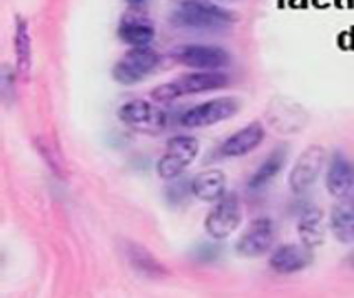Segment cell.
I'll return each mask as SVG.
<instances>
[{
    "label": "cell",
    "mask_w": 354,
    "mask_h": 298,
    "mask_svg": "<svg viewBox=\"0 0 354 298\" xmlns=\"http://www.w3.org/2000/svg\"><path fill=\"white\" fill-rule=\"evenodd\" d=\"M264 137L266 130L263 123L252 122L229 137L226 142L221 145V154H223V157H229V159L244 157L256 150L264 142Z\"/></svg>",
    "instance_id": "obj_12"
},
{
    "label": "cell",
    "mask_w": 354,
    "mask_h": 298,
    "mask_svg": "<svg viewBox=\"0 0 354 298\" xmlns=\"http://www.w3.org/2000/svg\"><path fill=\"white\" fill-rule=\"evenodd\" d=\"M234 12L224 9L209 0H183L172 12V22L177 27L194 30H214L231 26Z\"/></svg>",
    "instance_id": "obj_1"
},
{
    "label": "cell",
    "mask_w": 354,
    "mask_h": 298,
    "mask_svg": "<svg viewBox=\"0 0 354 298\" xmlns=\"http://www.w3.org/2000/svg\"><path fill=\"white\" fill-rule=\"evenodd\" d=\"M329 228L339 244L349 245L354 241V199L343 197L333 205L329 215Z\"/></svg>",
    "instance_id": "obj_13"
},
{
    "label": "cell",
    "mask_w": 354,
    "mask_h": 298,
    "mask_svg": "<svg viewBox=\"0 0 354 298\" xmlns=\"http://www.w3.org/2000/svg\"><path fill=\"white\" fill-rule=\"evenodd\" d=\"M126 247V257L129 264L138 270V272L149 277H159L162 275V273H166L162 265H160L159 261L152 257V253L147 252L144 247H140L138 244H132V241H129Z\"/></svg>",
    "instance_id": "obj_20"
},
{
    "label": "cell",
    "mask_w": 354,
    "mask_h": 298,
    "mask_svg": "<svg viewBox=\"0 0 354 298\" xmlns=\"http://www.w3.org/2000/svg\"><path fill=\"white\" fill-rule=\"evenodd\" d=\"M119 119L124 126L139 134L156 135L167 126V115L162 108L147 100H131L119 108Z\"/></svg>",
    "instance_id": "obj_5"
},
{
    "label": "cell",
    "mask_w": 354,
    "mask_h": 298,
    "mask_svg": "<svg viewBox=\"0 0 354 298\" xmlns=\"http://www.w3.org/2000/svg\"><path fill=\"white\" fill-rule=\"evenodd\" d=\"M126 2L131 7H142V6H146L149 0H126Z\"/></svg>",
    "instance_id": "obj_22"
},
{
    "label": "cell",
    "mask_w": 354,
    "mask_h": 298,
    "mask_svg": "<svg viewBox=\"0 0 354 298\" xmlns=\"http://www.w3.org/2000/svg\"><path fill=\"white\" fill-rule=\"evenodd\" d=\"M199 155V142L194 137H172L158 162V175L164 180H174L191 167Z\"/></svg>",
    "instance_id": "obj_3"
},
{
    "label": "cell",
    "mask_w": 354,
    "mask_h": 298,
    "mask_svg": "<svg viewBox=\"0 0 354 298\" xmlns=\"http://www.w3.org/2000/svg\"><path fill=\"white\" fill-rule=\"evenodd\" d=\"M286 159H288V150L284 147L274 148L271 154L266 157V160L259 165V168L252 173L248 182V187L251 190H261V188H264L271 180H274L279 175L281 170L284 168Z\"/></svg>",
    "instance_id": "obj_19"
},
{
    "label": "cell",
    "mask_w": 354,
    "mask_h": 298,
    "mask_svg": "<svg viewBox=\"0 0 354 298\" xmlns=\"http://www.w3.org/2000/svg\"><path fill=\"white\" fill-rule=\"evenodd\" d=\"M227 188V179L226 173L217 168H211V170L201 172L194 177L191 182V193L199 199L201 202H217L226 195Z\"/></svg>",
    "instance_id": "obj_14"
},
{
    "label": "cell",
    "mask_w": 354,
    "mask_h": 298,
    "mask_svg": "<svg viewBox=\"0 0 354 298\" xmlns=\"http://www.w3.org/2000/svg\"><path fill=\"white\" fill-rule=\"evenodd\" d=\"M119 37L131 47H147L156 37L152 23L140 15L126 14L119 23Z\"/></svg>",
    "instance_id": "obj_16"
},
{
    "label": "cell",
    "mask_w": 354,
    "mask_h": 298,
    "mask_svg": "<svg viewBox=\"0 0 354 298\" xmlns=\"http://www.w3.org/2000/svg\"><path fill=\"white\" fill-rule=\"evenodd\" d=\"M354 185V172L351 163L348 162V159L341 154V152H336L333 155L331 163H329L328 175H326V187H328V192L331 193L335 199H343V197H348L353 190Z\"/></svg>",
    "instance_id": "obj_15"
},
{
    "label": "cell",
    "mask_w": 354,
    "mask_h": 298,
    "mask_svg": "<svg viewBox=\"0 0 354 298\" xmlns=\"http://www.w3.org/2000/svg\"><path fill=\"white\" fill-rule=\"evenodd\" d=\"M159 54L149 47H132L112 68V75L122 86H136L159 66Z\"/></svg>",
    "instance_id": "obj_6"
},
{
    "label": "cell",
    "mask_w": 354,
    "mask_h": 298,
    "mask_svg": "<svg viewBox=\"0 0 354 298\" xmlns=\"http://www.w3.org/2000/svg\"><path fill=\"white\" fill-rule=\"evenodd\" d=\"M14 48L17 75L22 80H29L32 68V39L29 32V23H27V20L22 15L15 17Z\"/></svg>",
    "instance_id": "obj_18"
},
{
    "label": "cell",
    "mask_w": 354,
    "mask_h": 298,
    "mask_svg": "<svg viewBox=\"0 0 354 298\" xmlns=\"http://www.w3.org/2000/svg\"><path fill=\"white\" fill-rule=\"evenodd\" d=\"M177 62L199 70H219L229 66L231 55L223 47L216 46H184L174 50L172 55Z\"/></svg>",
    "instance_id": "obj_10"
},
{
    "label": "cell",
    "mask_w": 354,
    "mask_h": 298,
    "mask_svg": "<svg viewBox=\"0 0 354 298\" xmlns=\"http://www.w3.org/2000/svg\"><path fill=\"white\" fill-rule=\"evenodd\" d=\"M229 77L219 70H199L192 74H184L171 82L162 83L151 92L156 102H171L186 95L203 94V92L217 90L226 87Z\"/></svg>",
    "instance_id": "obj_2"
},
{
    "label": "cell",
    "mask_w": 354,
    "mask_h": 298,
    "mask_svg": "<svg viewBox=\"0 0 354 298\" xmlns=\"http://www.w3.org/2000/svg\"><path fill=\"white\" fill-rule=\"evenodd\" d=\"M297 235H299L301 244L311 248V250L321 247L326 235L323 210H319L317 207L306 208L301 213L299 221H297Z\"/></svg>",
    "instance_id": "obj_17"
},
{
    "label": "cell",
    "mask_w": 354,
    "mask_h": 298,
    "mask_svg": "<svg viewBox=\"0 0 354 298\" xmlns=\"http://www.w3.org/2000/svg\"><path fill=\"white\" fill-rule=\"evenodd\" d=\"M243 205L236 193H226L216 202L204 220V228L211 239L226 240L239 228L243 221Z\"/></svg>",
    "instance_id": "obj_4"
},
{
    "label": "cell",
    "mask_w": 354,
    "mask_h": 298,
    "mask_svg": "<svg viewBox=\"0 0 354 298\" xmlns=\"http://www.w3.org/2000/svg\"><path fill=\"white\" fill-rule=\"evenodd\" d=\"M326 157L328 154L321 145H311L297 157L288 177V185L292 193H303L316 183L323 172Z\"/></svg>",
    "instance_id": "obj_8"
},
{
    "label": "cell",
    "mask_w": 354,
    "mask_h": 298,
    "mask_svg": "<svg viewBox=\"0 0 354 298\" xmlns=\"http://www.w3.org/2000/svg\"><path fill=\"white\" fill-rule=\"evenodd\" d=\"M37 147H39V150L42 152V154H44V157H46L47 165H50L52 170H54V172H59V168H60V162H59L57 155L54 154V148L50 147L49 142H46V140L39 139Z\"/></svg>",
    "instance_id": "obj_21"
},
{
    "label": "cell",
    "mask_w": 354,
    "mask_h": 298,
    "mask_svg": "<svg viewBox=\"0 0 354 298\" xmlns=\"http://www.w3.org/2000/svg\"><path fill=\"white\" fill-rule=\"evenodd\" d=\"M313 259H315L313 250L306 245L288 244L281 245L279 248L272 252L271 259H269V267L281 275H291V273H297L308 268L313 264Z\"/></svg>",
    "instance_id": "obj_11"
},
{
    "label": "cell",
    "mask_w": 354,
    "mask_h": 298,
    "mask_svg": "<svg viewBox=\"0 0 354 298\" xmlns=\"http://www.w3.org/2000/svg\"><path fill=\"white\" fill-rule=\"evenodd\" d=\"M274 223L268 217L252 220L236 244V252L244 259H257L271 250L274 244Z\"/></svg>",
    "instance_id": "obj_9"
},
{
    "label": "cell",
    "mask_w": 354,
    "mask_h": 298,
    "mask_svg": "<svg viewBox=\"0 0 354 298\" xmlns=\"http://www.w3.org/2000/svg\"><path fill=\"white\" fill-rule=\"evenodd\" d=\"M237 112H239V102L236 99L219 97V99L207 100V102L189 108L186 114L180 117V126L186 128L211 127L231 119Z\"/></svg>",
    "instance_id": "obj_7"
}]
</instances>
